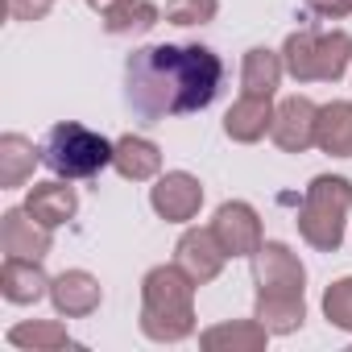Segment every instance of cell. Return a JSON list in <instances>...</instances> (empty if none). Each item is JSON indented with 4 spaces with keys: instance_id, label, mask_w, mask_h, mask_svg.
I'll return each mask as SVG.
<instances>
[{
    "instance_id": "cell-13",
    "label": "cell",
    "mask_w": 352,
    "mask_h": 352,
    "mask_svg": "<svg viewBox=\"0 0 352 352\" xmlns=\"http://www.w3.org/2000/svg\"><path fill=\"white\" fill-rule=\"evenodd\" d=\"M274 112H278L274 96H245V91H241V100L224 112V133H228V141H236V145H257L261 137H270Z\"/></svg>"
},
{
    "instance_id": "cell-5",
    "label": "cell",
    "mask_w": 352,
    "mask_h": 352,
    "mask_svg": "<svg viewBox=\"0 0 352 352\" xmlns=\"http://www.w3.org/2000/svg\"><path fill=\"white\" fill-rule=\"evenodd\" d=\"M112 149L116 141H108L104 133L79 124V120H58L46 141H42V162L58 179H96L104 166H112Z\"/></svg>"
},
{
    "instance_id": "cell-9",
    "label": "cell",
    "mask_w": 352,
    "mask_h": 352,
    "mask_svg": "<svg viewBox=\"0 0 352 352\" xmlns=\"http://www.w3.org/2000/svg\"><path fill=\"white\" fill-rule=\"evenodd\" d=\"M174 261L191 274L195 286H208V282H216V278L224 274V265H228L232 257L224 253V245L216 241V232H212V224H208V228H187V232L179 236V245H174Z\"/></svg>"
},
{
    "instance_id": "cell-1",
    "label": "cell",
    "mask_w": 352,
    "mask_h": 352,
    "mask_svg": "<svg viewBox=\"0 0 352 352\" xmlns=\"http://www.w3.org/2000/svg\"><path fill=\"white\" fill-rule=\"evenodd\" d=\"M224 83V63L212 46L157 42L124 58V100L141 120L204 112Z\"/></svg>"
},
{
    "instance_id": "cell-25",
    "label": "cell",
    "mask_w": 352,
    "mask_h": 352,
    "mask_svg": "<svg viewBox=\"0 0 352 352\" xmlns=\"http://www.w3.org/2000/svg\"><path fill=\"white\" fill-rule=\"evenodd\" d=\"M166 21L170 25H208V21H216V13H220V0H166Z\"/></svg>"
},
{
    "instance_id": "cell-26",
    "label": "cell",
    "mask_w": 352,
    "mask_h": 352,
    "mask_svg": "<svg viewBox=\"0 0 352 352\" xmlns=\"http://www.w3.org/2000/svg\"><path fill=\"white\" fill-rule=\"evenodd\" d=\"M5 9H9L13 21H46L54 0H5Z\"/></svg>"
},
{
    "instance_id": "cell-27",
    "label": "cell",
    "mask_w": 352,
    "mask_h": 352,
    "mask_svg": "<svg viewBox=\"0 0 352 352\" xmlns=\"http://www.w3.org/2000/svg\"><path fill=\"white\" fill-rule=\"evenodd\" d=\"M307 9L327 21H344V17H352V0H307Z\"/></svg>"
},
{
    "instance_id": "cell-2",
    "label": "cell",
    "mask_w": 352,
    "mask_h": 352,
    "mask_svg": "<svg viewBox=\"0 0 352 352\" xmlns=\"http://www.w3.org/2000/svg\"><path fill=\"white\" fill-rule=\"evenodd\" d=\"M195 282L191 274L174 265H153L141 278V315L137 327L153 344H183L195 336Z\"/></svg>"
},
{
    "instance_id": "cell-23",
    "label": "cell",
    "mask_w": 352,
    "mask_h": 352,
    "mask_svg": "<svg viewBox=\"0 0 352 352\" xmlns=\"http://www.w3.org/2000/svg\"><path fill=\"white\" fill-rule=\"evenodd\" d=\"M166 13L153 5V0H129V5H120V9H112L108 17H104V30L112 34V38H129V34H149L157 21H162Z\"/></svg>"
},
{
    "instance_id": "cell-14",
    "label": "cell",
    "mask_w": 352,
    "mask_h": 352,
    "mask_svg": "<svg viewBox=\"0 0 352 352\" xmlns=\"http://www.w3.org/2000/svg\"><path fill=\"white\" fill-rule=\"evenodd\" d=\"M50 282L42 261L34 257H5V265H0V294H5L13 307H34L42 298H50Z\"/></svg>"
},
{
    "instance_id": "cell-18",
    "label": "cell",
    "mask_w": 352,
    "mask_h": 352,
    "mask_svg": "<svg viewBox=\"0 0 352 352\" xmlns=\"http://www.w3.org/2000/svg\"><path fill=\"white\" fill-rule=\"evenodd\" d=\"M38 162H42V145H34L25 133H5L0 137V191L25 187Z\"/></svg>"
},
{
    "instance_id": "cell-20",
    "label": "cell",
    "mask_w": 352,
    "mask_h": 352,
    "mask_svg": "<svg viewBox=\"0 0 352 352\" xmlns=\"http://www.w3.org/2000/svg\"><path fill=\"white\" fill-rule=\"evenodd\" d=\"M282 75H286L282 50H270V46L245 50V63H241V87H245V96H274L282 87Z\"/></svg>"
},
{
    "instance_id": "cell-19",
    "label": "cell",
    "mask_w": 352,
    "mask_h": 352,
    "mask_svg": "<svg viewBox=\"0 0 352 352\" xmlns=\"http://www.w3.org/2000/svg\"><path fill=\"white\" fill-rule=\"evenodd\" d=\"M315 145L331 157H352V100H331L319 108Z\"/></svg>"
},
{
    "instance_id": "cell-7",
    "label": "cell",
    "mask_w": 352,
    "mask_h": 352,
    "mask_svg": "<svg viewBox=\"0 0 352 352\" xmlns=\"http://www.w3.org/2000/svg\"><path fill=\"white\" fill-rule=\"evenodd\" d=\"M253 286L257 294H302L307 290V265L298 253L282 241H265L253 257Z\"/></svg>"
},
{
    "instance_id": "cell-16",
    "label": "cell",
    "mask_w": 352,
    "mask_h": 352,
    "mask_svg": "<svg viewBox=\"0 0 352 352\" xmlns=\"http://www.w3.org/2000/svg\"><path fill=\"white\" fill-rule=\"evenodd\" d=\"M112 170L129 183H153L162 174V149L141 133H124L112 149Z\"/></svg>"
},
{
    "instance_id": "cell-10",
    "label": "cell",
    "mask_w": 352,
    "mask_h": 352,
    "mask_svg": "<svg viewBox=\"0 0 352 352\" xmlns=\"http://www.w3.org/2000/svg\"><path fill=\"white\" fill-rule=\"evenodd\" d=\"M315 120H319V104H311L307 96H286L274 112V145L282 153H307L315 145Z\"/></svg>"
},
{
    "instance_id": "cell-8",
    "label": "cell",
    "mask_w": 352,
    "mask_h": 352,
    "mask_svg": "<svg viewBox=\"0 0 352 352\" xmlns=\"http://www.w3.org/2000/svg\"><path fill=\"white\" fill-rule=\"evenodd\" d=\"M212 232H216V241L224 245L228 257H253V253L265 245V236H261V216H257V208L245 204V199L220 204L216 216H212Z\"/></svg>"
},
{
    "instance_id": "cell-15",
    "label": "cell",
    "mask_w": 352,
    "mask_h": 352,
    "mask_svg": "<svg viewBox=\"0 0 352 352\" xmlns=\"http://www.w3.org/2000/svg\"><path fill=\"white\" fill-rule=\"evenodd\" d=\"M21 208H25L38 224H46V228H63V224L75 220L79 195H75V187H67V179H58V174H54V179L30 187V195H25Z\"/></svg>"
},
{
    "instance_id": "cell-3",
    "label": "cell",
    "mask_w": 352,
    "mask_h": 352,
    "mask_svg": "<svg viewBox=\"0 0 352 352\" xmlns=\"http://www.w3.org/2000/svg\"><path fill=\"white\" fill-rule=\"evenodd\" d=\"M348 212H352V179H344V174H315L302 191V208L294 220L298 236L319 253H336L344 245Z\"/></svg>"
},
{
    "instance_id": "cell-22",
    "label": "cell",
    "mask_w": 352,
    "mask_h": 352,
    "mask_svg": "<svg viewBox=\"0 0 352 352\" xmlns=\"http://www.w3.org/2000/svg\"><path fill=\"white\" fill-rule=\"evenodd\" d=\"M9 344L25 352H58V348H71L75 340L58 319H25L9 327Z\"/></svg>"
},
{
    "instance_id": "cell-11",
    "label": "cell",
    "mask_w": 352,
    "mask_h": 352,
    "mask_svg": "<svg viewBox=\"0 0 352 352\" xmlns=\"http://www.w3.org/2000/svg\"><path fill=\"white\" fill-rule=\"evenodd\" d=\"M0 249H5V257L46 261V253L54 249V228L38 224L25 208H9L5 216H0Z\"/></svg>"
},
{
    "instance_id": "cell-28",
    "label": "cell",
    "mask_w": 352,
    "mask_h": 352,
    "mask_svg": "<svg viewBox=\"0 0 352 352\" xmlns=\"http://www.w3.org/2000/svg\"><path fill=\"white\" fill-rule=\"evenodd\" d=\"M83 5H87L91 13H100V17H108L112 9H120V5H129V0H83Z\"/></svg>"
},
{
    "instance_id": "cell-21",
    "label": "cell",
    "mask_w": 352,
    "mask_h": 352,
    "mask_svg": "<svg viewBox=\"0 0 352 352\" xmlns=\"http://www.w3.org/2000/svg\"><path fill=\"white\" fill-rule=\"evenodd\" d=\"M253 315L270 327V336H290L307 323V298L302 294H257Z\"/></svg>"
},
{
    "instance_id": "cell-4",
    "label": "cell",
    "mask_w": 352,
    "mask_h": 352,
    "mask_svg": "<svg viewBox=\"0 0 352 352\" xmlns=\"http://www.w3.org/2000/svg\"><path fill=\"white\" fill-rule=\"evenodd\" d=\"M282 63L294 83H336L352 67V34L344 30H294L282 42Z\"/></svg>"
},
{
    "instance_id": "cell-12",
    "label": "cell",
    "mask_w": 352,
    "mask_h": 352,
    "mask_svg": "<svg viewBox=\"0 0 352 352\" xmlns=\"http://www.w3.org/2000/svg\"><path fill=\"white\" fill-rule=\"evenodd\" d=\"M50 302L63 319H87L100 311L104 302V286L96 274L87 270H63L54 282H50Z\"/></svg>"
},
{
    "instance_id": "cell-17",
    "label": "cell",
    "mask_w": 352,
    "mask_h": 352,
    "mask_svg": "<svg viewBox=\"0 0 352 352\" xmlns=\"http://www.w3.org/2000/svg\"><path fill=\"white\" fill-rule=\"evenodd\" d=\"M270 344V327L253 315V319H228L216 327L199 331V348L208 352H261Z\"/></svg>"
},
{
    "instance_id": "cell-6",
    "label": "cell",
    "mask_w": 352,
    "mask_h": 352,
    "mask_svg": "<svg viewBox=\"0 0 352 352\" xmlns=\"http://www.w3.org/2000/svg\"><path fill=\"white\" fill-rule=\"evenodd\" d=\"M149 208L166 224H191L204 208V183L191 170H166L149 187Z\"/></svg>"
},
{
    "instance_id": "cell-24",
    "label": "cell",
    "mask_w": 352,
    "mask_h": 352,
    "mask_svg": "<svg viewBox=\"0 0 352 352\" xmlns=\"http://www.w3.org/2000/svg\"><path fill=\"white\" fill-rule=\"evenodd\" d=\"M323 319L331 327H340V331H352V274L336 278L323 290Z\"/></svg>"
}]
</instances>
